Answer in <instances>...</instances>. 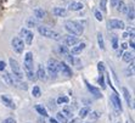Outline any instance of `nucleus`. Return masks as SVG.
Wrapping results in <instances>:
<instances>
[{
  "label": "nucleus",
  "mask_w": 135,
  "mask_h": 123,
  "mask_svg": "<svg viewBox=\"0 0 135 123\" xmlns=\"http://www.w3.org/2000/svg\"><path fill=\"white\" fill-rule=\"evenodd\" d=\"M1 101L4 102V105H6L7 107H10V108H16L15 102H13V101L11 100V98H10V96H7V95H1Z\"/></svg>",
  "instance_id": "nucleus-16"
},
{
  "label": "nucleus",
  "mask_w": 135,
  "mask_h": 123,
  "mask_svg": "<svg viewBox=\"0 0 135 123\" xmlns=\"http://www.w3.org/2000/svg\"><path fill=\"white\" fill-rule=\"evenodd\" d=\"M52 13L57 17H66L67 16V10L65 7H54Z\"/></svg>",
  "instance_id": "nucleus-17"
},
{
  "label": "nucleus",
  "mask_w": 135,
  "mask_h": 123,
  "mask_svg": "<svg viewBox=\"0 0 135 123\" xmlns=\"http://www.w3.org/2000/svg\"><path fill=\"white\" fill-rule=\"evenodd\" d=\"M3 123H16V120L12 118V117H7L6 120H4Z\"/></svg>",
  "instance_id": "nucleus-44"
},
{
  "label": "nucleus",
  "mask_w": 135,
  "mask_h": 123,
  "mask_svg": "<svg viewBox=\"0 0 135 123\" xmlns=\"http://www.w3.org/2000/svg\"><path fill=\"white\" fill-rule=\"evenodd\" d=\"M34 16H35V18L38 20H40V18H44L45 17V11L43 9H39V7H37V9H34Z\"/></svg>",
  "instance_id": "nucleus-21"
},
{
  "label": "nucleus",
  "mask_w": 135,
  "mask_h": 123,
  "mask_svg": "<svg viewBox=\"0 0 135 123\" xmlns=\"http://www.w3.org/2000/svg\"><path fill=\"white\" fill-rule=\"evenodd\" d=\"M38 32H39V34H41L45 38L54 39V40H56V41H60L62 39V35L60 33L52 31V29L46 27V26H38Z\"/></svg>",
  "instance_id": "nucleus-2"
},
{
  "label": "nucleus",
  "mask_w": 135,
  "mask_h": 123,
  "mask_svg": "<svg viewBox=\"0 0 135 123\" xmlns=\"http://www.w3.org/2000/svg\"><path fill=\"white\" fill-rule=\"evenodd\" d=\"M111 101H112V104H113V107L116 108L117 111H120V112H122V110H123L122 101H120L119 96H118V94H117L116 92H113V94L111 95Z\"/></svg>",
  "instance_id": "nucleus-9"
},
{
  "label": "nucleus",
  "mask_w": 135,
  "mask_h": 123,
  "mask_svg": "<svg viewBox=\"0 0 135 123\" xmlns=\"http://www.w3.org/2000/svg\"><path fill=\"white\" fill-rule=\"evenodd\" d=\"M85 43H78V44L75 45V46L72 48V50H71V54L72 55H79V54H82L83 51H84L85 49Z\"/></svg>",
  "instance_id": "nucleus-11"
},
{
  "label": "nucleus",
  "mask_w": 135,
  "mask_h": 123,
  "mask_svg": "<svg viewBox=\"0 0 135 123\" xmlns=\"http://www.w3.org/2000/svg\"><path fill=\"white\" fill-rule=\"evenodd\" d=\"M94 16H95V18L98 20V21H102V20H104L102 13H101L99 10H95V11H94Z\"/></svg>",
  "instance_id": "nucleus-39"
},
{
  "label": "nucleus",
  "mask_w": 135,
  "mask_h": 123,
  "mask_svg": "<svg viewBox=\"0 0 135 123\" xmlns=\"http://www.w3.org/2000/svg\"><path fill=\"white\" fill-rule=\"evenodd\" d=\"M59 51H60V54H62L63 56H66V55L69 54L68 49H67V46H65V45H60V46H59Z\"/></svg>",
  "instance_id": "nucleus-32"
},
{
  "label": "nucleus",
  "mask_w": 135,
  "mask_h": 123,
  "mask_svg": "<svg viewBox=\"0 0 135 123\" xmlns=\"http://www.w3.org/2000/svg\"><path fill=\"white\" fill-rule=\"evenodd\" d=\"M107 1L108 0H100V10L99 11H102V12H107Z\"/></svg>",
  "instance_id": "nucleus-29"
},
{
  "label": "nucleus",
  "mask_w": 135,
  "mask_h": 123,
  "mask_svg": "<svg viewBox=\"0 0 135 123\" xmlns=\"http://www.w3.org/2000/svg\"><path fill=\"white\" fill-rule=\"evenodd\" d=\"M68 101H69V98H68V96H60V98L57 99V104H59V105L67 104Z\"/></svg>",
  "instance_id": "nucleus-34"
},
{
  "label": "nucleus",
  "mask_w": 135,
  "mask_h": 123,
  "mask_svg": "<svg viewBox=\"0 0 135 123\" xmlns=\"http://www.w3.org/2000/svg\"><path fill=\"white\" fill-rule=\"evenodd\" d=\"M117 11L118 12H120V13H124V12H127V5H126V3L124 1H122V0H118V3H117Z\"/></svg>",
  "instance_id": "nucleus-18"
},
{
  "label": "nucleus",
  "mask_w": 135,
  "mask_h": 123,
  "mask_svg": "<svg viewBox=\"0 0 135 123\" xmlns=\"http://www.w3.org/2000/svg\"><path fill=\"white\" fill-rule=\"evenodd\" d=\"M27 33H28V29H27V28H22V29H21V37H23V38H25Z\"/></svg>",
  "instance_id": "nucleus-45"
},
{
  "label": "nucleus",
  "mask_w": 135,
  "mask_h": 123,
  "mask_svg": "<svg viewBox=\"0 0 135 123\" xmlns=\"http://www.w3.org/2000/svg\"><path fill=\"white\" fill-rule=\"evenodd\" d=\"M68 123H82V120H80V118H73V120L69 121Z\"/></svg>",
  "instance_id": "nucleus-46"
},
{
  "label": "nucleus",
  "mask_w": 135,
  "mask_h": 123,
  "mask_svg": "<svg viewBox=\"0 0 135 123\" xmlns=\"http://www.w3.org/2000/svg\"><path fill=\"white\" fill-rule=\"evenodd\" d=\"M101 113L99 112V111H93L90 115V120H98V118H100Z\"/></svg>",
  "instance_id": "nucleus-38"
},
{
  "label": "nucleus",
  "mask_w": 135,
  "mask_h": 123,
  "mask_svg": "<svg viewBox=\"0 0 135 123\" xmlns=\"http://www.w3.org/2000/svg\"><path fill=\"white\" fill-rule=\"evenodd\" d=\"M50 122H51V123H59L56 120H55V118H50Z\"/></svg>",
  "instance_id": "nucleus-51"
},
{
  "label": "nucleus",
  "mask_w": 135,
  "mask_h": 123,
  "mask_svg": "<svg viewBox=\"0 0 135 123\" xmlns=\"http://www.w3.org/2000/svg\"><path fill=\"white\" fill-rule=\"evenodd\" d=\"M56 118H57L56 121H57L59 123H67V122H68V120H67V117L65 116V115H63L62 112H57Z\"/></svg>",
  "instance_id": "nucleus-25"
},
{
  "label": "nucleus",
  "mask_w": 135,
  "mask_h": 123,
  "mask_svg": "<svg viewBox=\"0 0 135 123\" xmlns=\"http://www.w3.org/2000/svg\"><path fill=\"white\" fill-rule=\"evenodd\" d=\"M25 72L29 81H32V82H35V81H37V76H35V73L33 72V71H25Z\"/></svg>",
  "instance_id": "nucleus-27"
},
{
  "label": "nucleus",
  "mask_w": 135,
  "mask_h": 123,
  "mask_svg": "<svg viewBox=\"0 0 135 123\" xmlns=\"http://www.w3.org/2000/svg\"><path fill=\"white\" fill-rule=\"evenodd\" d=\"M98 44H99V48L101 50H105V41H104V37L101 34L100 32L98 33Z\"/></svg>",
  "instance_id": "nucleus-26"
},
{
  "label": "nucleus",
  "mask_w": 135,
  "mask_h": 123,
  "mask_svg": "<svg viewBox=\"0 0 135 123\" xmlns=\"http://www.w3.org/2000/svg\"><path fill=\"white\" fill-rule=\"evenodd\" d=\"M23 68L25 71H33V54L31 51L26 53L25 60H23Z\"/></svg>",
  "instance_id": "nucleus-6"
},
{
  "label": "nucleus",
  "mask_w": 135,
  "mask_h": 123,
  "mask_svg": "<svg viewBox=\"0 0 135 123\" xmlns=\"http://www.w3.org/2000/svg\"><path fill=\"white\" fill-rule=\"evenodd\" d=\"M65 43H66L67 46H75V45L79 43V39L74 35H66V38H65Z\"/></svg>",
  "instance_id": "nucleus-10"
},
{
  "label": "nucleus",
  "mask_w": 135,
  "mask_h": 123,
  "mask_svg": "<svg viewBox=\"0 0 135 123\" xmlns=\"http://www.w3.org/2000/svg\"><path fill=\"white\" fill-rule=\"evenodd\" d=\"M59 72H61L62 76H66V77H72V74H73L72 68L66 62H63V61L59 62Z\"/></svg>",
  "instance_id": "nucleus-7"
},
{
  "label": "nucleus",
  "mask_w": 135,
  "mask_h": 123,
  "mask_svg": "<svg viewBox=\"0 0 135 123\" xmlns=\"http://www.w3.org/2000/svg\"><path fill=\"white\" fill-rule=\"evenodd\" d=\"M127 48H128V44H127V43H123V44L120 45V49H122V50H126Z\"/></svg>",
  "instance_id": "nucleus-48"
},
{
  "label": "nucleus",
  "mask_w": 135,
  "mask_h": 123,
  "mask_svg": "<svg viewBox=\"0 0 135 123\" xmlns=\"http://www.w3.org/2000/svg\"><path fill=\"white\" fill-rule=\"evenodd\" d=\"M32 95L34 96V98H39L41 95V92H40V88L38 87V85H35V87H33V89H32Z\"/></svg>",
  "instance_id": "nucleus-28"
},
{
  "label": "nucleus",
  "mask_w": 135,
  "mask_h": 123,
  "mask_svg": "<svg viewBox=\"0 0 135 123\" xmlns=\"http://www.w3.org/2000/svg\"><path fill=\"white\" fill-rule=\"evenodd\" d=\"M108 27L112 29H124L126 25L122 20H117V18H112L108 21Z\"/></svg>",
  "instance_id": "nucleus-8"
},
{
  "label": "nucleus",
  "mask_w": 135,
  "mask_h": 123,
  "mask_svg": "<svg viewBox=\"0 0 135 123\" xmlns=\"http://www.w3.org/2000/svg\"><path fill=\"white\" fill-rule=\"evenodd\" d=\"M98 82H99V85H101V88H102V89L106 88V83H105L104 74H100V77H99V79H98Z\"/></svg>",
  "instance_id": "nucleus-35"
},
{
  "label": "nucleus",
  "mask_w": 135,
  "mask_h": 123,
  "mask_svg": "<svg viewBox=\"0 0 135 123\" xmlns=\"http://www.w3.org/2000/svg\"><path fill=\"white\" fill-rule=\"evenodd\" d=\"M3 78H4V82L6 83L7 85H10V87H12V85L15 84V79H13V77H12V74H11V73L5 72V71H4Z\"/></svg>",
  "instance_id": "nucleus-15"
},
{
  "label": "nucleus",
  "mask_w": 135,
  "mask_h": 123,
  "mask_svg": "<svg viewBox=\"0 0 135 123\" xmlns=\"http://www.w3.org/2000/svg\"><path fill=\"white\" fill-rule=\"evenodd\" d=\"M17 83H18L20 88H21V89H23V90H27V89H28V85H27V83L22 82V81H21V82H17Z\"/></svg>",
  "instance_id": "nucleus-41"
},
{
  "label": "nucleus",
  "mask_w": 135,
  "mask_h": 123,
  "mask_svg": "<svg viewBox=\"0 0 135 123\" xmlns=\"http://www.w3.org/2000/svg\"><path fill=\"white\" fill-rule=\"evenodd\" d=\"M35 76H37V79H40V81H46V72H45V69H44V67L41 66V65H39L38 66V71H37V73H35Z\"/></svg>",
  "instance_id": "nucleus-13"
},
{
  "label": "nucleus",
  "mask_w": 135,
  "mask_h": 123,
  "mask_svg": "<svg viewBox=\"0 0 135 123\" xmlns=\"http://www.w3.org/2000/svg\"><path fill=\"white\" fill-rule=\"evenodd\" d=\"M35 111L43 117H47V111L43 105H35Z\"/></svg>",
  "instance_id": "nucleus-20"
},
{
  "label": "nucleus",
  "mask_w": 135,
  "mask_h": 123,
  "mask_svg": "<svg viewBox=\"0 0 135 123\" xmlns=\"http://www.w3.org/2000/svg\"><path fill=\"white\" fill-rule=\"evenodd\" d=\"M127 12H128V20L133 21L134 20V6H129L127 9Z\"/></svg>",
  "instance_id": "nucleus-30"
},
{
  "label": "nucleus",
  "mask_w": 135,
  "mask_h": 123,
  "mask_svg": "<svg viewBox=\"0 0 135 123\" xmlns=\"http://www.w3.org/2000/svg\"><path fill=\"white\" fill-rule=\"evenodd\" d=\"M5 68H6V63H5V61L0 60V71H1V72H4V71H5Z\"/></svg>",
  "instance_id": "nucleus-43"
},
{
  "label": "nucleus",
  "mask_w": 135,
  "mask_h": 123,
  "mask_svg": "<svg viewBox=\"0 0 135 123\" xmlns=\"http://www.w3.org/2000/svg\"><path fill=\"white\" fill-rule=\"evenodd\" d=\"M122 90H123V95H124V99H126L127 104L129 105V107H133V106H132V99H130V93H129V90L127 88H124V87L122 88Z\"/></svg>",
  "instance_id": "nucleus-19"
},
{
  "label": "nucleus",
  "mask_w": 135,
  "mask_h": 123,
  "mask_svg": "<svg viewBox=\"0 0 135 123\" xmlns=\"http://www.w3.org/2000/svg\"><path fill=\"white\" fill-rule=\"evenodd\" d=\"M133 73H134V61H132V65H130V66L127 68V71H126L127 77L133 76Z\"/></svg>",
  "instance_id": "nucleus-31"
},
{
  "label": "nucleus",
  "mask_w": 135,
  "mask_h": 123,
  "mask_svg": "<svg viewBox=\"0 0 135 123\" xmlns=\"http://www.w3.org/2000/svg\"><path fill=\"white\" fill-rule=\"evenodd\" d=\"M129 45H130V48H132V49H134V40H133V38L130 39V43H129Z\"/></svg>",
  "instance_id": "nucleus-49"
},
{
  "label": "nucleus",
  "mask_w": 135,
  "mask_h": 123,
  "mask_svg": "<svg viewBox=\"0 0 135 123\" xmlns=\"http://www.w3.org/2000/svg\"><path fill=\"white\" fill-rule=\"evenodd\" d=\"M33 38H34V34H33V32H31V31H28V33L26 34V37H25V43L27 45H31L32 43H33Z\"/></svg>",
  "instance_id": "nucleus-22"
},
{
  "label": "nucleus",
  "mask_w": 135,
  "mask_h": 123,
  "mask_svg": "<svg viewBox=\"0 0 135 123\" xmlns=\"http://www.w3.org/2000/svg\"><path fill=\"white\" fill-rule=\"evenodd\" d=\"M118 46H119V45H118V38L114 35V37L112 38V48L114 49V50H117V49H118Z\"/></svg>",
  "instance_id": "nucleus-40"
},
{
  "label": "nucleus",
  "mask_w": 135,
  "mask_h": 123,
  "mask_svg": "<svg viewBox=\"0 0 135 123\" xmlns=\"http://www.w3.org/2000/svg\"><path fill=\"white\" fill-rule=\"evenodd\" d=\"M83 7H84V5L82 3H79V1H72L68 5L69 11H80V10H83Z\"/></svg>",
  "instance_id": "nucleus-14"
},
{
  "label": "nucleus",
  "mask_w": 135,
  "mask_h": 123,
  "mask_svg": "<svg viewBox=\"0 0 135 123\" xmlns=\"http://www.w3.org/2000/svg\"><path fill=\"white\" fill-rule=\"evenodd\" d=\"M128 37H129V33L128 32H126V33L123 34V38H128Z\"/></svg>",
  "instance_id": "nucleus-50"
},
{
  "label": "nucleus",
  "mask_w": 135,
  "mask_h": 123,
  "mask_svg": "<svg viewBox=\"0 0 135 123\" xmlns=\"http://www.w3.org/2000/svg\"><path fill=\"white\" fill-rule=\"evenodd\" d=\"M65 28L69 33V35H80L84 32V27L79 21H66Z\"/></svg>",
  "instance_id": "nucleus-1"
},
{
  "label": "nucleus",
  "mask_w": 135,
  "mask_h": 123,
  "mask_svg": "<svg viewBox=\"0 0 135 123\" xmlns=\"http://www.w3.org/2000/svg\"><path fill=\"white\" fill-rule=\"evenodd\" d=\"M98 69H99V72H100V74H104V72H105V63L102 62V61L98 62Z\"/></svg>",
  "instance_id": "nucleus-37"
},
{
  "label": "nucleus",
  "mask_w": 135,
  "mask_h": 123,
  "mask_svg": "<svg viewBox=\"0 0 135 123\" xmlns=\"http://www.w3.org/2000/svg\"><path fill=\"white\" fill-rule=\"evenodd\" d=\"M11 45H12V49L17 53V54H22L23 49H25V41L20 37H13L12 40H11Z\"/></svg>",
  "instance_id": "nucleus-5"
},
{
  "label": "nucleus",
  "mask_w": 135,
  "mask_h": 123,
  "mask_svg": "<svg viewBox=\"0 0 135 123\" xmlns=\"http://www.w3.org/2000/svg\"><path fill=\"white\" fill-rule=\"evenodd\" d=\"M9 63L10 67H11V71H12V77L15 79V82H21L23 79V71L20 66L18 61L15 60V59H10Z\"/></svg>",
  "instance_id": "nucleus-3"
},
{
  "label": "nucleus",
  "mask_w": 135,
  "mask_h": 123,
  "mask_svg": "<svg viewBox=\"0 0 135 123\" xmlns=\"http://www.w3.org/2000/svg\"><path fill=\"white\" fill-rule=\"evenodd\" d=\"M90 113V108L89 107H83L79 110V118L82 120V118H85V117L88 116Z\"/></svg>",
  "instance_id": "nucleus-24"
},
{
  "label": "nucleus",
  "mask_w": 135,
  "mask_h": 123,
  "mask_svg": "<svg viewBox=\"0 0 135 123\" xmlns=\"http://www.w3.org/2000/svg\"><path fill=\"white\" fill-rule=\"evenodd\" d=\"M85 85H86V88H88V90L91 93V95H94L95 98H101V92L99 90L98 88H95V87H93V85L90 84V83L88 82V81H85Z\"/></svg>",
  "instance_id": "nucleus-12"
},
{
  "label": "nucleus",
  "mask_w": 135,
  "mask_h": 123,
  "mask_svg": "<svg viewBox=\"0 0 135 123\" xmlns=\"http://www.w3.org/2000/svg\"><path fill=\"white\" fill-rule=\"evenodd\" d=\"M37 25H38L37 20H33V17L27 20V27H28V28H32V27H34V26H37Z\"/></svg>",
  "instance_id": "nucleus-33"
},
{
  "label": "nucleus",
  "mask_w": 135,
  "mask_h": 123,
  "mask_svg": "<svg viewBox=\"0 0 135 123\" xmlns=\"http://www.w3.org/2000/svg\"><path fill=\"white\" fill-rule=\"evenodd\" d=\"M46 69L49 76L52 79H55L57 77V74H59V61H56L55 59H49L46 65Z\"/></svg>",
  "instance_id": "nucleus-4"
},
{
  "label": "nucleus",
  "mask_w": 135,
  "mask_h": 123,
  "mask_svg": "<svg viewBox=\"0 0 135 123\" xmlns=\"http://www.w3.org/2000/svg\"><path fill=\"white\" fill-rule=\"evenodd\" d=\"M123 61L124 62H132V61H134V57H133V54L130 51H126L123 54Z\"/></svg>",
  "instance_id": "nucleus-23"
},
{
  "label": "nucleus",
  "mask_w": 135,
  "mask_h": 123,
  "mask_svg": "<svg viewBox=\"0 0 135 123\" xmlns=\"http://www.w3.org/2000/svg\"><path fill=\"white\" fill-rule=\"evenodd\" d=\"M117 3H118V0H111V6H116L117 5Z\"/></svg>",
  "instance_id": "nucleus-47"
},
{
  "label": "nucleus",
  "mask_w": 135,
  "mask_h": 123,
  "mask_svg": "<svg viewBox=\"0 0 135 123\" xmlns=\"http://www.w3.org/2000/svg\"><path fill=\"white\" fill-rule=\"evenodd\" d=\"M66 59H67V61H68V62L71 63V65H73V63L75 62V61H74V57H73V56H72V55H71V54L66 55Z\"/></svg>",
  "instance_id": "nucleus-42"
},
{
  "label": "nucleus",
  "mask_w": 135,
  "mask_h": 123,
  "mask_svg": "<svg viewBox=\"0 0 135 123\" xmlns=\"http://www.w3.org/2000/svg\"><path fill=\"white\" fill-rule=\"evenodd\" d=\"M62 113L66 115V117H72L73 116V110H71V108H68V107H65L63 111H62Z\"/></svg>",
  "instance_id": "nucleus-36"
}]
</instances>
